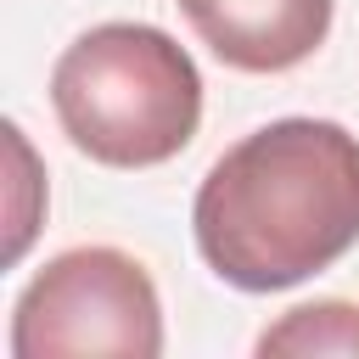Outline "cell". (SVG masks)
Returning a JSON list of instances; mask_svg holds the SVG:
<instances>
[{"mask_svg":"<svg viewBox=\"0 0 359 359\" xmlns=\"http://www.w3.org/2000/svg\"><path fill=\"white\" fill-rule=\"evenodd\" d=\"M191 236L236 292H286L359 241V135L331 118H275L241 135L196 185Z\"/></svg>","mask_w":359,"mask_h":359,"instance_id":"cell-1","label":"cell"},{"mask_svg":"<svg viewBox=\"0 0 359 359\" xmlns=\"http://www.w3.org/2000/svg\"><path fill=\"white\" fill-rule=\"evenodd\" d=\"M62 135L107 168H157L202 123V73L185 45L151 22H101L50 67Z\"/></svg>","mask_w":359,"mask_h":359,"instance_id":"cell-2","label":"cell"},{"mask_svg":"<svg viewBox=\"0 0 359 359\" xmlns=\"http://www.w3.org/2000/svg\"><path fill=\"white\" fill-rule=\"evenodd\" d=\"M67 353H163V303L140 258L118 247L56 252L11 309V359H67Z\"/></svg>","mask_w":359,"mask_h":359,"instance_id":"cell-3","label":"cell"},{"mask_svg":"<svg viewBox=\"0 0 359 359\" xmlns=\"http://www.w3.org/2000/svg\"><path fill=\"white\" fill-rule=\"evenodd\" d=\"M196 39L236 73H286L309 62L325 34L337 0H174Z\"/></svg>","mask_w":359,"mask_h":359,"instance_id":"cell-4","label":"cell"},{"mask_svg":"<svg viewBox=\"0 0 359 359\" xmlns=\"http://www.w3.org/2000/svg\"><path fill=\"white\" fill-rule=\"evenodd\" d=\"M258 353L264 359L269 353H286V359H320V353L359 359V303H342V297L297 303L258 337Z\"/></svg>","mask_w":359,"mask_h":359,"instance_id":"cell-5","label":"cell"}]
</instances>
